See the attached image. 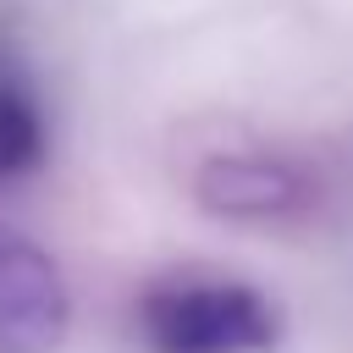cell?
Returning a JSON list of instances; mask_svg holds the SVG:
<instances>
[{"mask_svg": "<svg viewBox=\"0 0 353 353\" xmlns=\"http://www.w3.org/2000/svg\"><path fill=\"white\" fill-rule=\"evenodd\" d=\"M138 336L149 353H270L281 342V309L248 281H160L138 298Z\"/></svg>", "mask_w": 353, "mask_h": 353, "instance_id": "cell-1", "label": "cell"}, {"mask_svg": "<svg viewBox=\"0 0 353 353\" xmlns=\"http://www.w3.org/2000/svg\"><path fill=\"white\" fill-rule=\"evenodd\" d=\"M72 325V292L55 259L28 237H0V353H55Z\"/></svg>", "mask_w": 353, "mask_h": 353, "instance_id": "cell-2", "label": "cell"}, {"mask_svg": "<svg viewBox=\"0 0 353 353\" xmlns=\"http://www.w3.org/2000/svg\"><path fill=\"white\" fill-rule=\"evenodd\" d=\"M193 193L210 215L276 221V215H298L309 204V176L276 154H221V160L199 165Z\"/></svg>", "mask_w": 353, "mask_h": 353, "instance_id": "cell-3", "label": "cell"}, {"mask_svg": "<svg viewBox=\"0 0 353 353\" xmlns=\"http://www.w3.org/2000/svg\"><path fill=\"white\" fill-rule=\"evenodd\" d=\"M50 149V116L33 94V77L22 72L11 39L0 33V182L28 176Z\"/></svg>", "mask_w": 353, "mask_h": 353, "instance_id": "cell-4", "label": "cell"}]
</instances>
